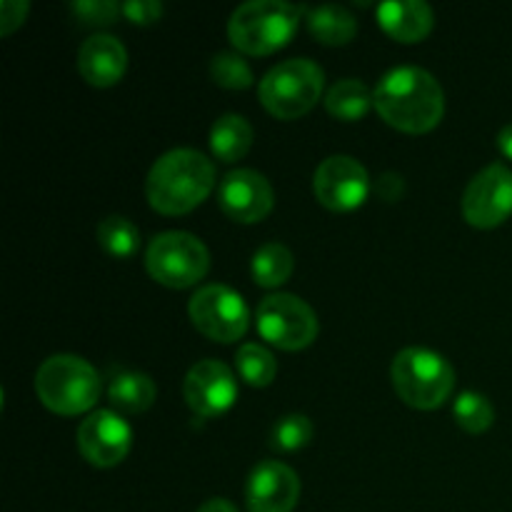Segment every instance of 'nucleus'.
I'll list each match as a JSON object with an SVG mask.
<instances>
[{
    "instance_id": "nucleus-30",
    "label": "nucleus",
    "mask_w": 512,
    "mask_h": 512,
    "mask_svg": "<svg viewBox=\"0 0 512 512\" xmlns=\"http://www.w3.org/2000/svg\"><path fill=\"white\" fill-rule=\"evenodd\" d=\"M28 10V0H3L0 3V33L10 35L15 28H20L28 18Z\"/></svg>"
},
{
    "instance_id": "nucleus-12",
    "label": "nucleus",
    "mask_w": 512,
    "mask_h": 512,
    "mask_svg": "<svg viewBox=\"0 0 512 512\" xmlns=\"http://www.w3.org/2000/svg\"><path fill=\"white\" fill-rule=\"evenodd\" d=\"M133 445V430L113 410H95L80 423L78 450L95 468H115Z\"/></svg>"
},
{
    "instance_id": "nucleus-13",
    "label": "nucleus",
    "mask_w": 512,
    "mask_h": 512,
    "mask_svg": "<svg viewBox=\"0 0 512 512\" xmlns=\"http://www.w3.org/2000/svg\"><path fill=\"white\" fill-rule=\"evenodd\" d=\"M183 398L198 418H215L233 408L238 398V383L225 363L200 360L185 375Z\"/></svg>"
},
{
    "instance_id": "nucleus-16",
    "label": "nucleus",
    "mask_w": 512,
    "mask_h": 512,
    "mask_svg": "<svg viewBox=\"0 0 512 512\" xmlns=\"http://www.w3.org/2000/svg\"><path fill=\"white\" fill-rule=\"evenodd\" d=\"M128 68V50L115 35L98 33L85 40L78 50V70L83 80L95 88H110Z\"/></svg>"
},
{
    "instance_id": "nucleus-15",
    "label": "nucleus",
    "mask_w": 512,
    "mask_h": 512,
    "mask_svg": "<svg viewBox=\"0 0 512 512\" xmlns=\"http://www.w3.org/2000/svg\"><path fill=\"white\" fill-rule=\"evenodd\" d=\"M300 500V478L278 460L260 463L245 485L248 512H293Z\"/></svg>"
},
{
    "instance_id": "nucleus-9",
    "label": "nucleus",
    "mask_w": 512,
    "mask_h": 512,
    "mask_svg": "<svg viewBox=\"0 0 512 512\" xmlns=\"http://www.w3.org/2000/svg\"><path fill=\"white\" fill-rule=\"evenodd\" d=\"M188 315L205 338L225 345L243 338L250 325V310L243 295L228 285H203L190 298Z\"/></svg>"
},
{
    "instance_id": "nucleus-19",
    "label": "nucleus",
    "mask_w": 512,
    "mask_h": 512,
    "mask_svg": "<svg viewBox=\"0 0 512 512\" xmlns=\"http://www.w3.org/2000/svg\"><path fill=\"white\" fill-rule=\"evenodd\" d=\"M253 145V128L238 113L220 115L210 130V150L220 163H238Z\"/></svg>"
},
{
    "instance_id": "nucleus-21",
    "label": "nucleus",
    "mask_w": 512,
    "mask_h": 512,
    "mask_svg": "<svg viewBox=\"0 0 512 512\" xmlns=\"http://www.w3.org/2000/svg\"><path fill=\"white\" fill-rule=\"evenodd\" d=\"M325 108H328V113L333 118L345 120V123H355V120L365 118L370 108H375L373 93H370L363 80H338L328 90V95H325Z\"/></svg>"
},
{
    "instance_id": "nucleus-24",
    "label": "nucleus",
    "mask_w": 512,
    "mask_h": 512,
    "mask_svg": "<svg viewBox=\"0 0 512 512\" xmlns=\"http://www.w3.org/2000/svg\"><path fill=\"white\" fill-rule=\"evenodd\" d=\"M235 365H238L240 378H243L250 388H268L275 380V375H278L275 355L258 343L240 345L238 355H235Z\"/></svg>"
},
{
    "instance_id": "nucleus-33",
    "label": "nucleus",
    "mask_w": 512,
    "mask_h": 512,
    "mask_svg": "<svg viewBox=\"0 0 512 512\" xmlns=\"http://www.w3.org/2000/svg\"><path fill=\"white\" fill-rule=\"evenodd\" d=\"M498 148L505 158L512 160V123L505 125V128L498 133Z\"/></svg>"
},
{
    "instance_id": "nucleus-11",
    "label": "nucleus",
    "mask_w": 512,
    "mask_h": 512,
    "mask_svg": "<svg viewBox=\"0 0 512 512\" xmlns=\"http://www.w3.org/2000/svg\"><path fill=\"white\" fill-rule=\"evenodd\" d=\"M313 190L320 205L335 213H348L368 200L370 175L360 160L350 155H330L315 170Z\"/></svg>"
},
{
    "instance_id": "nucleus-28",
    "label": "nucleus",
    "mask_w": 512,
    "mask_h": 512,
    "mask_svg": "<svg viewBox=\"0 0 512 512\" xmlns=\"http://www.w3.org/2000/svg\"><path fill=\"white\" fill-rule=\"evenodd\" d=\"M70 13L85 28H100V25H110L118 20L123 13V5L113 3V0H75L70 5Z\"/></svg>"
},
{
    "instance_id": "nucleus-20",
    "label": "nucleus",
    "mask_w": 512,
    "mask_h": 512,
    "mask_svg": "<svg viewBox=\"0 0 512 512\" xmlns=\"http://www.w3.org/2000/svg\"><path fill=\"white\" fill-rule=\"evenodd\" d=\"M155 395H158V388H155L153 378L145 373H135V370L118 373L110 380L108 388V398L113 403V408L128 415H138L153 408Z\"/></svg>"
},
{
    "instance_id": "nucleus-7",
    "label": "nucleus",
    "mask_w": 512,
    "mask_h": 512,
    "mask_svg": "<svg viewBox=\"0 0 512 512\" xmlns=\"http://www.w3.org/2000/svg\"><path fill=\"white\" fill-rule=\"evenodd\" d=\"M145 268L155 283L165 288H193L208 275L210 253L205 243L183 230H168L150 240L145 250Z\"/></svg>"
},
{
    "instance_id": "nucleus-29",
    "label": "nucleus",
    "mask_w": 512,
    "mask_h": 512,
    "mask_svg": "<svg viewBox=\"0 0 512 512\" xmlns=\"http://www.w3.org/2000/svg\"><path fill=\"white\" fill-rule=\"evenodd\" d=\"M123 15L135 25H150L163 15V3H158V0H130V3H123Z\"/></svg>"
},
{
    "instance_id": "nucleus-10",
    "label": "nucleus",
    "mask_w": 512,
    "mask_h": 512,
    "mask_svg": "<svg viewBox=\"0 0 512 512\" xmlns=\"http://www.w3.org/2000/svg\"><path fill=\"white\" fill-rule=\"evenodd\" d=\"M463 215L473 228L490 230L512 215V170L508 165H488L468 183L463 195Z\"/></svg>"
},
{
    "instance_id": "nucleus-2",
    "label": "nucleus",
    "mask_w": 512,
    "mask_h": 512,
    "mask_svg": "<svg viewBox=\"0 0 512 512\" xmlns=\"http://www.w3.org/2000/svg\"><path fill=\"white\" fill-rule=\"evenodd\" d=\"M215 188V165L193 148H175L160 155L145 180L150 208L160 215H185L208 200Z\"/></svg>"
},
{
    "instance_id": "nucleus-5",
    "label": "nucleus",
    "mask_w": 512,
    "mask_h": 512,
    "mask_svg": "<svg viewBox=\"0 0 512 512\" xmlns=\"http://www.w3.org/2000/svg\"><path fill=\"white\" fill-rule=\"evenodd\" d=\"M390 375H393L395 393L415 410L440 408L455 390L453 365L430 348L400 350Z\"/></svg>"
},
{
    "instance_id": "nucleus-31",
    "label": "nucleus",
    "mask_w": 512,
    "mask_h": 512,
    "mask_svg": "<svg viewBox=\"0 0 512 512\" xmlns=\"http://www.w3.org/2000/svg\"><path fill=\"white\" fill-rule=\"evenodd\" d=\"M378 193L383 195L388 203H395V200L400 198V193H403V178L395 173H385L383 180L378 183Z\"/></svg>"
},
{
    "instance_id": "nucleus-17",
    "label": "nucleus",
    "mask_w": 512,
    "mask_h": 512,
    "mask_svg": "<svg viewBox=\"0 0 512 512\" xmlns=\"http://www.w3.org/2000/svg\"><path fill=\"white\" fill-rule=\"evenodd\" d=\"M375 15L380 28L400 43H420L435 25L433 8L425 0H388L378 5Z\"/></svg>"
},
{
    "instance_id": "nucleus-6",
    "label": "nucleus",
    "mask_w": 512,
    "mask_h": 512,
    "mask_svg": "<svg viewBox=\"0 0 512 512\" xmlns=\"http://www.w3.org/2000/svg\"><path fill=\"white\" fill-rule=\"evenodd\" d=\"M325 73L310 58H290L270 68L260 80V103L280 120H295L318 105Z\"/></svg>"
},
{
    "instance_id": "nucleus-25",
    "label": "nucleus",
    "mask_w": 512,
    "mask_h": 512,
    "mask_svg": "<svg viewBox=\"0 0 512 512\" xmlns=\"http://www.w3.org/2000/svg\"><path fill=\"white\" fill-rule=\"evenodd\" d=\"M453 418L465 433L480 435L495 423V408L485 395L475 393V390H465L455 398Z\"/></svg>"
},
{
    "instance_id": "nucleus-14",
    "label": "nucleus",
    "mask_w": 512,
    "mask_h": 512,
    "mask_svg": "<svg viewBox=\"0 0 512 512\" xmlns=\"http://www.w3.org/2000/svg\"><path fill=\"white\" fill-rule=\"evenodd\" d=\"M273 203V185L258 170L240 168L220 180L218 205L235 223H260V220H265L270 215Z\"/></svg>"
},
{
    "instance_id": "nucleus-8",
    "label": "nucleus",
    "mask_w": 512,
    "mask_h": 512,
    "mask_svg": "<svg viewBox=\"0 0 512 512\" xmlns=\"http://www.w3.org/2000/svg\"><path fill=\"white\" fill-rule=\"evenodd\" d=\"M260 338L280 350H303L318 338V315L303 298L290 293H275L260 303L258 315Z\"/></svg>"
},
{
    "instance_id": "nucleus-27",
    "label": "nucleus",
    "mask_w": 512,
    "mask_h": 512,
    "mask_svg": "<svg viewBox=\"0 0 512 512\" xmlns=\"http://www.w3.org/2000/svg\"><path fill=\"white\" fill-rule=\"evenodd\" d=\"M210 78L228 90H245L253 85V70L238 53H218L210 60Z\"/></svg>"
},
{
    "instance_id": "nucleus-3",
    "label": "nucleus",
    "mask_w": 512,
    "mask_h": 512,
    "mask_svg": "<svg viewBox=\"0 0 512 512\" xmlns=\"http://www.w3.org/2000/svg\"><path fill=\"white\" fill-rule=\"evenodd\" d=\"M305 10L285 0H248L228 20V38L240 53L270 55L290 43Z\"/></svg>"
},
{
    "instance_id": "nucleus-4",
    "label": "nucleus",
    "mask_w": 512,
    "mask_h": 512,
    "mask_svg": "<svg viewBox=\"0 0 512 512\" xmlns=\"http://www.w3.org/2000/svg\"><path fill=\"white\" fill-rule=\"evenodd\" d=\"M35 395L50 413H88L100 398V375L78 355H53L35 373Z\"/></svg>"
},
{
    "instance_id": "nucleus-1",
    "label": "nucleus",
    "mask_w": 512,
    "mask_h": 512,
    "mask_svg": "<svg viewBox=\"0 0 512 512\" xmlns=\"http://www.w3.org/2000/svg\"><path fill=\"white\" fill-rule=\"evenodd\" d=\"M373 105L393 128L403 133H428L443 120L445 93L428 70L400 65L378 80Z\"/></svg>"
},
{
    "instance_id": "nucleus-32",
    "label": "nucleus",
    "mask_w": 512,
    "mask_h": 512,
    "mask_svg": "<svg viewBox=\"0 0 512 512\" xmlns=\"http://www.w3.org/2000/svg\"><path fill=\"white\" fill-rule=\"evenodd\" d=\"M198 512H238V508H235V505L230 503V500L213 498V500H208V503L200 505Z\"/></svg>"
},
{
    "instance_id": "nucleus-18",
    "label": "nucleus",
    "mask_w": 512,
    "mask_h": 512,
    "mask_svg": "<svg viewBox=\"0 0 512 512\" xmlns=\"http://www.w3.org/2000/svg\"><path fill=\"white\" fill-rule=\"evenodd\" d=\"M308 30L318 43L323 45H345L358 33V20L345 5H315L303 8Z\"/></svg>"
},
{
    "instance_id": "nucleus-22",
    "label": "nucleus",
    "mask_w": 512,
    "mask_h": 512,
    "mask_svg": "<svg viewBox=\"0 0 512 512\" xmlns=\"http://www.w3.org/2000/svg\"><path fill=\"white\" fill-rule=\"evenodd\" d=\"M293 253L283 243H268L253 255V280L260 288H280L293 275Z\"/></svg>"
},
{
    "instance_id": "nucleus-23",
    "label": "nucleus",
    "mask_w": 512,
    "mask_h": 512,
    "mask_svg": "<svg viewBox=\"0 0 512 512\" xmlns=\"http://www.w3.org/2000/svg\"><path fill=\"white\" fill-rule=\"evenodd\" d=\"M95 235H98L100 248L113 258H133L140 248V230L123 215H110L100 220Z\"/></svg>"
},
{
    "instance_id": "nucleus-26",
    "label": "nucleus",
    "mask_w": 512,
    "mask_h": 512,
    "mask_svg": "<svg viewBox=\"0 0 512 512\" xmlns=\"http://www.w3.org/2000/svg\"><path fill=\"white\" fill-rule=\"evenodd\" d=\"M313 433L315 430L308 415H285L270 430V448L278 453H298V450L308 448Z\"/></svg>"
}]
</instances>
